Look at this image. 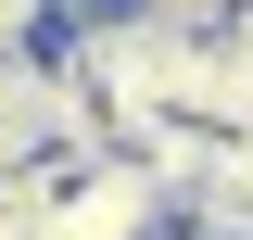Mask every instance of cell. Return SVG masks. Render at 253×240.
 <instances>
[{"label": "cell", "mask_w": 253, "mask_h": 240, "mask_svg": "<svg viewBox=\"0 0 253 240\" xmlns=\"http://www.w3.org/2000/svg\"><path fill=\"white\" fill-rule=\"evenodd\" d=\"M152 13H177V26H228L241 0H152Z\"/></svg>", "instance_id": "obj_2"}, {"label": "cell", "mask_w": 253, "mask_h": 240, "mask_svg": "<svg viewBox=\"0 0 253 240\" xmlns=\"http://www.w3.org/2000/svg\"><path fill=\"white\" fill-rule=\"evenodd\" d=\"M38 152H26V126H13V89H0V202H13V177H26Z\"/></svg>", "instance_id": "obj_1"}]
</instances>
